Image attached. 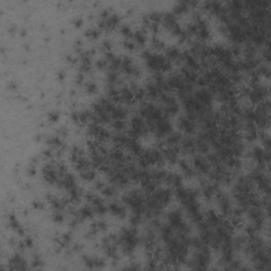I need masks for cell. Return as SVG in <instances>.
Wrapping results in <instances>:
<instances>
[{
    "label": "cell",
    "mask_w": 271,
    "mask_h": 271,
    "mask_svg": "<svg viewBox=\"0 0 271 271\" xmlns=\"http://www.w3.org/2000/svg\"><path fill=\"white\" fill-rule=\"evenodd\" d=\"M102 193L105 196H112L114 194V189L112 187H106L102 189Z\"/></svg>",
    "instance_id": "21"
},
{
    "label": "cell",
    "mask_w": 271,
    "mask_h": 271,
    "mask_svg": "<svg viewBox=\"0 0 271 271\" xmlns=\"http://www.w3.org/2000/svg\"><path fill=\"white\" fill-rule=\"evenodd\" d=\"M95 177V174L93 171H90V169H87V171L82 172V178L84 180H93Z\"/></svg>",
    "instance_id": "17"
},
{
    "label": "cell",
    "mask_w": 271,
    "mask_h": 271,
    "mask_svg": "<svg viewBox=\"0 0 271 271\" xmlns=\"http://www.w3.org/2000/svg\"><path fill=\"white\" fill-rule=\"evenodd\" d=\"M86 35H87L88 37L97 38V37L99 36V32H97V30H88V31H86Z\"/></svg>",
    "instance_id": "25"
},
{
    "label": "cell",
    "mask_w": 271,
    "mask_h": 271,
    "mask_svg": "<svg viewBox=\"0 0 271 271\" xmlns=\"http://www.w3.org/2000/svg\"><path fill=\"white\" fill-rule=\"evenodd\" d=\"M103 187H104V184H103L102 182H97V189H102Z\"/></svg>",
    "instance_id": "37"
},
{
    "label": "cell",
    "mask_w": 271,
    "mask_h": 271,
    "mask_svg": "<svg viewBox=\"0 0 271 271\" xmlns=\"http://www.w3.org/2000/svg\"><path fill=\"white\" fill-rule=\"evenodd\" d=\"M72 120H73L74 122H79V113H77V112H73L71 116Z\"/></svg>",
    "instance_id": "31"
},
{
    "label": "cell",
    "mask_w": 271,
    "mask_h": 271,
    "mask_svg": "<svg viewBox=\"0 0 271 271\" xmlns=\"http://www.w3.org/2000/svg\"><path fill=\"white\" fill-rule=\"evenodd\" d=\"M166 54H167V56H169V58H172V59H178V57H179V51L177 50L175 47H172L169 48V49H167V51H166Z\"/></svg>",
    "instance_id": "12"
},
{
    "label": "cell",
    "mask_w": 271,
    "mask_h": 271,
    "mask_svg": "<svg viewBox=\"0 0 271 271\" xmlns=\"http://www.w3.org/2000/svg\"><path fill=\"white\" fill-rule=\"evenodd\" d=\"M79 214H81L83 218H90V217L93 216V210H91L88 207H85V208H83L82 210L79 211Z\"/></svg>",
    "instance_id": "14"
},
{
    "label": "cell",
    "mask_w": 271,
    "mask_h": 271,
    "mask_svg": "<svg viewBox=\"0 0 271 271\" xmlns=\"http://www.w3.org/2000/svg\"><path fill=\"white\" fill-rule=\"evenodd\" d=\"M129 138H127L126 136L124 134H114L112 137V141L114 142V144L121 146V145H126L127 141H128Z\"/></svg>",
    "instance_id": "10"
},
{
    "label": "cell",
    "mask_w": 271,
    "mask_h": 271,
    "mask_svg": "<svg viewBox=\"0 0 271 271\" xmlns=\"http://www.w3.org/2000/svg\"><path fill=\"white\" fill-rule=\"evenodd\" d=\"M120 97H121V102L124 103H132V101L134 100V92L127 88H123L120 91Z\"/></svg>",
    "instance_id": "5"
},
{
    "label": "cell",
    "mask_w": 271,
    "mask_h": 271,
    "mask_svg": "<svg viewBox=\"0 0 271 271\" xmlns=\"http://www.w3.org/2000/svg\"><path fill=\"white\" fill-rule=\"evenodd\" d=\"M180 139H181V136H180L179 134H171L167 137V143L171 145H176L178 144V142L180 141Z\"/></svg>",
    "instance_id": "11"
},
{
    "label": "cell",
    "mask_w": 271,
    "mask_h": 271,
    "mask_svg": "<svg viewBox=\"0 0 271 271\" xmlns=\"http://www.w3.org/2000/svg\"><path fill=\"white\" fill-rule=\"evenodd\" d=\"M48 144L52 145V146H56V147H61V141L59 140V138L53 137V138H51V139L48 140Z\"/></svg>",
    "instance_id": "20"
},
{
    "label": "cell",
    "mask_w": 271,
    "mask_h": 271,
    "mask_svg": "<svg viewBox=\"0 0 271 271\" xmlns=\"http://www.w3.org/2000/svg\"><path fill=\"white\" fill-rule=\"evenodd\" d=\"M58 79H64V73H61H61H58Z\"/></svg>",
    "instance_id": "39"
},
{
    "label": "cell",
    "mask_w": 271,
    "mask_h": 271,
    "mask_svg": "<svg viewBox=\"0 0 271 271\" xmlns=\"http://www.w3.org/2000/svg\"><path fill=\"white\" fill-rule=\"evenodd\" d=\"M112 126L114 129H122L124 127V122L123 120H114V121L112 122Z\"/></svg>",
    "instance_id": "22"
},
{
    "label": "cell",
    "mask_w": 271,
    "mask_h": 271,
    "mask_svg": "<svg viewBox=\"0 0 271 271\" xmlns=\"http://www.w3.org/2000/svg\"><path fill=\"white\" fill-rule=\"evenodd\" d=\"M187 9V2H179L175 6V13L181 14L183 12H185Z\"/></svg>",
    "instance_id": "16"
},
{
    "label": "cell",
    "mask_w": 271,
    "mask_h": 271,
    "mask_svg": "<svg viewBox=\"0 0 271 271\" xmlns=\"http://www.w3.org/2000/svg\"><path fill=\"white\" fill-rule=\"evenodd\" d=\"M178 125L179 127L187 132V134H192L194 132V125H193V121L189 120L187 118H180L178 121Z\"/></svg>",
    "instance_id": "4"
},
{
    "label": "cell",
    "mask_w": 271,
    "mask_h": 271,
    "mask_svg": "<svg viewBox=\"0 0 271 271\" xmlns=\"http://www.w3.org/2000/svg\"><path fill=\"white\" fill-rule=\"evenodd\" d=\"M87 91L89 93H93V92L97 91V85L95 84H89L87 86Z\"/></svg>",
    "instance_id": "27"
},
{
    "label": "cell",
    "mask_w": 271,
    "mask_h": 271,
    "mask_svg": "<svg viewBox=\"0 0 271 271\" xmlns=\"http://www.w3.org/2000/svg\"><path fill=\"white\" fill-rule=\"evenodd\" d=\"M42 173H44V176H45L46 181H48L49 183L53 184L55 182L58 181L57 175H56V172L54 171L51 165H46L42 169Z\"/></svg>",
    "instance_id": "1"
},
{
    "label": "cell",
    "mask_w": 271,
    "mask_h": 271,
    "mask_svg": "<svg viewBox=\"0 0 271 271\" xmlns=\"http://www.w3.org/2000/svg\"><path fill=\"white\" fill-rule=\"evenodd\" d=\"M257 137V134H256L255 129H252V130H248L247 134H246V140H248L249 142H253L254 140Z\"/></svg>",
    "instance_id": "18"
},
{
    "label": "cell",
    "mask_w": 271,
    "mask_h": 271,
    "mask_svg": "<svg viewBox=\"0 0 271 271\" xmlns=\"http://www.w3.org/2000/svg\"><path fill=\"white\" fill-rule=\"evenodd\" d=\"M134 38H136V41L138 42V44H140V45H143L145 42V37H144V34H143L142 32L140 31H137L136 33H134Z\"/></svg>",
    "instance_id": "19"
},
{
    "label": "cell",
    "mask_w": 271,
    "mask_h": 271,
    "mask_svg": "<svg viewBox=\"0 0 271 271\" xmlns=\"http://www.w3.org/2000/svg\"><path fill=\"white\" fill-rule=\"evenodd\" d=\"M109 210H110V212L113 215L119 216L120 218H122V217L125 216V210L122 208L121 205H117V203H111V205H109Z\"/></svg>",
    "instance_id": "7"
},
{
    "label": "cell",
    "mask_w": 271,
    "mask_h": 271,
    "mask_svg": "<svg viewBox=\"0 0 271 271\" xmlns=\"http://www.w3.org/2000/svg\"><path fill=\"white\" fill-rule=\"evenodd\" d=\"M119 21H120L119 16H117V15L109 16V17L105 20L106 28H108V29H113V28H116L117 24H119Z\"/></svg>",
    "instance_id": "9"
},
{
    "label": "cell",
    "mask_w": 271,
    "mask_h": 271,
    "mask_svg": "<svg viewBox=\"0 0 271 271\" xmlns=\"http://www.w3.org/2000/svg\"><path fill=\"white\" fill-rule=\"evenodd\" d=\"M58 119V113L56 112H51L50 114H49V120L52 122H56Z\"/></svg>",
    "instance_id": "29"
},
{
    "label": "cell",
    "mask_w": 271,
    "mask_h": 271,
    "mask_svg": "<svg viewBox=\"0 0 271 271\" xmlns=\"http://www.w3.org/2000/svg\"><path fill=\"white\" fill-rule=\"evenodd\" d=\"M164 111H165L167 114H169V116L175 114V113L178 111V105H177V103L176 104H172V105H166Z\"/></svg>",
    "instance_id": "15"
},
{
    "label": "cell",
    "mask_w": 271,
    "mask_h": 271,
    "mask_svg": "<svg viewBox=\"0 0 271 271\" xmlns=\"http://www.w3.org/2000/svg\"><path fill=\"white\" fill-rule=\"evenodd\" d=\"M74 24H75V26H81L83 24V20L81 18H77L74 20Z\"/></svg>",
    "instance_id": "32"
},
{
    "label": "cell",
    "mask_w": 271,
    "mask_h": 271,
    "mask_svg": "<svg viewBox=\"0 0 271 271\" xmlns=\"http://www.w3.org/2000/svg\"><path fill=\"white\" fill-rule=\"evenodd\" d=\"M33 207H34V208H36V209H39V208L41 209L42 208V205L40 202H37V201H36V202H33Z\"/></svg>",
    "instance_id": "35"
},
{
    "label": "cell",
    "mask_w": 271,
    "mask_h": 271,
    "mask_svg": "<svg viewBox=\"0 0 271 271\" xmlns=\"http://www.w3.org/2000/svg\"><path fill=\"white\" fill-rule=\"evenodd\" d=\"M194 144H195V149L198 150V152H200V153H208L209 152V146L208 144L205 143V141H203V140L201 139H198L196 140V141H194Z\"/></svg>",
    "instance_id": "8"
},
{
    "label": "cell",
    "mask_w": 271,
    "mask_h": 271,
    "mask_svg": "<svg viewBox=\"0 0 271 271\" xmlns=\"http://www.w3.org/2000/svg\"><path fill=\"white\" fill-rule=\"evenodd\" d=\"M106 66H107V61H106V59H100V61H97V67L99 69L105 68Z\"/></svg>",
    "instance_id": "26"
},
{
    "label": "cell",
    "mask_w": 271,
    "mask_h": 271,
    "mask_svg": "<svg viewBox=\"0 0 271 271\" xmlns=\"http://www.w3.org/2000/svg\"><path fill=\"white\" fill-rule=\"evenodd\" d=\"M126 114H127V112L124 110L123 108H117L116 107L110 113H109V117L112 118V119H114V120H123V119H125Z\"/></svg>",
    "instance_id": "6"
},
{
    "label": "cell",
    "mask_w": 271,
    "mask_h": 271,
    "mask_svg": "<svg viewBox=\"0 0 271 271\" xmlns=\"http://www.w3.org/2000/svg\"><path fill=\"white\" fill-rule=\"evenodd\" d=\"M125 47L128 48V49H130V50H132L134 48V44H132V42H125Z\"/></svg>",
    "instance_id": "33"
},
{
    "label": "cell",
    "mask_w": 271,
    "mask_h": 271,
    "mask_svg": "<svg viewBox=\"0 0 271 271\" xmlns=\"http://www.w3.org/2000/svg\"><path fill=\"white\" fill-rule=\"evenodd\" d=\"M179 165H180V167L183 169V172L185 173V175H187V176H193V175H194V172L189 169V165H187V162H185L184 160H180L179 161Z\"/></svg>",
    "instance_id": "13"
},
{
    "label": "cell",
    "mask_w": 271,
    "mask_h": 271,
    "mask_svg": "<svg viewBox=\"0 0 271 271\" xmlns=\"http://www.w3.org/2000/svg\"><path fill=\"white\" fill-rule=\"evenodd\" d=\"M194 165H195V167H196L198 171L201 172V173L207 174V173L210 172V165H209L208 161L205 160V159L201 158V157H195Z\"/></svg>",
    "instance_id": "3"
},
{
    "label": "cell",
    "mask_w": 271,
    "mask_h": 271,
    "mask_svg": "<svg viewBox=\"0 0 271 271\" xmlns=\"http://www.w3.org/2000/svg\"><path fill=\"white\" fill-rule=\"evenodd\" d=\"M122 34L124 35V36H132V31H130V28L127 26H122Z\"/></svg>",
    "instance_id": "24"
},
{
    "label": "cell",
    "mask_w": 271,
    "mask_h": 271,
    "mask_svg": "<svg viewBox=\"0 0 271 271\" xmlns=\"http://www.w3.org/2000/svg\"><path fill=\"white\" fill-rule=\"evenodd\" d=\"M26 245L28 246V247H32L33 242H32V240H30V238H26Z\"/></svg>",
    "instance_id": "36"
},
{
    "label": "cell",
    "mask_w": 271,
    "mask_h": 271,
    "mask_svg": "<svg viewBox=\"0 0 271 271\" xmlns=\"http://www.w3.org/2000/svg\"><path fill=\"white\" fill-rule=\"evenodd\" d=\"M211 93L207 90H200V91L196 92L195 94V100L198 101L199 103H201L202 105L205 106H209L211 103Z\"/></svg>",
    "instance_id": "2"
},
{
    "label": "cell",
    "mask_w": 271,
    "mask_h": 271,
    "mask_svg": "<svg viewBox=\"0 0 271 271\" xmlns=\"http://www.w3.org/2000/svg\"><path fill=\"white\" fill-rule=\"evenodd\" d=\"M17 86H16L14 83H10V88H16Z\"/></svg>",
    "instance_id": "38"
},
{
    "label": "cell",
    "mask_w": 271,
    "mask_h": 271,
    "mask_svg": "<svg viewBox=\"0 0 271 271\" xmlns=\"http://www.w3.org/2000/svg\"><path fill=\"white\" fill-rule=\"evenodd\" d=\"M63 215L61 214H59V213H56L55 215L53 216V220L55 221V222H61L63 221Z\"/></svg>",
    "instance_id": "28"
},
{
    "label": "cell",
    "mask_w": 271,
    "mask_h": 271,
    "mask_svg": "<svg viewBox=\"0 0 271 271\" xmlns=\"http://www.w3.org/2000/svg\"><path fill=\"white\" fill-rule=\"evenodd\" d=\"M107 79H108V82H110V84H111V83H113L117 79V74L116 73H109L108 74Z\"/></svg>",
    "instance_id": "30"
},
{
    "label": "cell",
    "mask_w": 271,
    "mask_h": 271,
    "mask_svg": "<svg viewBox=\"0 0 271 271\" xmlns=\"http://www.w3.org/2000/svg\"><path fill=\"white\" fill-rule=\"evenodd\" d=\"M89 118H91V116H90V113L88 111H84V112L79 113V121L83 122V123L87 121Z\"/></svg>",
    "instance_id": "23"
},
{
    "label": "cell",
    "mask_w": 271,
    "mask_h": 271,
    "mask_svg": "<svg viewBox=\"0 0 271 271\" xmlns=\"http://www.w3.org/2000/svg\"><path fill=\"white\" fill-rule=\"evenodd\" d=\"M29 175L30 176H34L35 175V173H36V171H35V169H33V167H30L29 169Z\"/></svg>",
    "instance_id": "34"
}]
</instances>
